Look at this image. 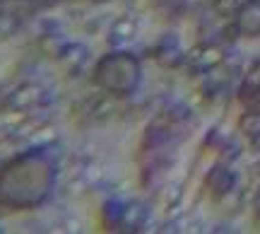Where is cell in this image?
Wrapping results in <instances>:
<instances>
[{
	"label": "cell",
	"instance_id": "6da1fadb",
	"mask_svg": "<svg viewBox=\"0 0 260 234\" xmlns=\"http://www.w3.org/2000/svg\"><path fill=\"white\" fill-rule=\"evenodd\" d=\"M53 186V169L39 155H24L0 174V203L10 208L39 206Z\"/></svg>",
	"mask_w": 260,
	"mask_h": 234
},
{
	"label": "cell",
	"instance_id": "7a4b0ae2",
	"mask_svg": "<svg viewBox=\"0 0 260 234\" xmlns=\"http://www.w3.org/2000/svg\"><path fill=\"white\" fill-rule=\"evenodd\" d=\"M96 84L118 97L133 94L140 84V61L123 51L104 56L96 66Z\"/></svg>",
	"mask_w": 260,
	"mask_h": 234
},
{
	"label": "cell",
	"instance_id": "3957f363",
	"mask_svg": "<svg viewBox=\"0 0 260 234\" xmlns=\"http://www.w3.org/2000/svg\"><path fill=\"white\" fill-rule=\"evenodd\" d=\"M239 32H243L246 37H258L260 34V3L258 0H251L246 3L241 10H239Z\"/></svg>",
	"mask_w": 260,
	"mask_h": 234
},
{
	"label": "cell",
	"instance_id": "277c9868",
	"mask_svg": "<svg viewBox=\"0 0 260 234\" xmlns=\"http://www.w3.org/2000/svg\"><path fill=\"white\" fill-rule=\"evenodd\" d=\"M239 128H241L243 135H248V138H258L260 135V111H248L241 116V121H239Z\"/></svg>",
	"mask_w": 260,
	"mask_h": 234
},
{
	"label": "cell",
	"instance_id": "5b68a950",
	"mask_svg": "<svg viewBox=\"0 0 260 234\" xmlns=\"http://www.w3.org/2000/svg\"><path fill=\"white\" fill-rule=\"evenodd\" d=\"M246 104L251 106L253 111H260V84L255 87V92L251 94V99H246Z\"/></svg>",
	"mask_w": 260,
	"mask_h": 234
}]
</instances>
